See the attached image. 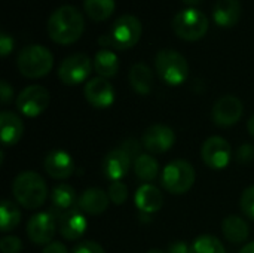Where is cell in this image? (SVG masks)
<instances>
[{
    "label": "cell",
    "mask_w": 254,
    "mask_h": 253,
    "mask_svg": "<svg viewBox=\"0 0 254 253\" xmlns=\"http://www.w3.org/2000/svg\"><path fill=\"white\" fill-rule=\"evenodd\" d=\"M48 34L60 45H70L76 42L85 28L82 12L73 4H63L57 7L48 19Z\"/></svg>",
    "instance_id": "obj_1"
},
{
    "label": "cell",
    "mask_w": 254,
    "mask_h": 253,
    "mask_svg": "<svg viewBox=\"0 0 254 253\" xmlns=\"http://www.w3.org/2000/svg\"><path fill=\"white\" fill-rule=\"evenodd\" d=\"M141 33V21L135 15L125 13L115 19L110 31L98 37V43L103 46V49H129L140 40Z\"/></svg>",
    "instance_id": "obj_2"
},
{
    "label": "cell",
    "mask_w": 254,
    "mask_h": 253,
    "mask_svg": "<svg viewBox=\"0 0 254 253\" xmlns=\"http://www.w3.org/2000/svg\"><path fill=\"white\" fill-rule=\"evenodd\" d=\"M12 192L18 204H21L24 209L34 210L45 204L48 186L42 176L36 171H24L13 180Z\"/></svg>",
    "instance_id": "obj_3"
},
{
    "label": "cell",
    "mask_w": 254,
    "mask_h": 253,
    "mask_svg": "<svg viewBox=\"0 0 254 253\" xmlns=\"http://www.w3.org/2000/svg\"><path fill=\"white\" fill-rule=\"evenodd\" d=\"M16 64L22 76L37 79L51 72L54 66V57L46 46L31 43L19 51Z\"/></svg>",
    "instance_id": "obj_4"
},
{
    "label": "cell",
    "mask_w": 254,
    "mask_h": 253,
    "mask_svg": "<svg viewBox=\"0 0 254 253\" xmlns=\"http://www.w3.org/2000/svg\"><path fill=\"white\" fill-rule=\"evenodd\" d=\"M155 67L159 78L171 86L182 85L189 76L188 60L174 49H161L155 57Z\"/></svg>",
    "instance_id": "obj_5"
},
{
    "label": "cell",
    "mask_w": 254,
    "mask_h": 253,
    "mask_svg": "<svg viewBox=\"0 0 254 253\" xmlns=\"http://www.w3.org/2000/svg\"><path fill=\"white\" fill-rule=\"evenodd\" d=\"M210 21L207 15L196 7H186L179 10L173 18L174 33L185 40H199L205 36Z\"/></svg>",
    "instance_id": "obj_6"
},
{
    "label": "cell",
    "mask_w": 254,
    "mask_h": 253,
    "mask_svg": "<svg viewBox=\"0 0 254 253\" xmlns=\"http://www.w3.org/2000/svg\"><path fill=\"white\" fill-rule=\"evenodd\" d=\"M195 170L193 166L185 160L171 161L162 171V186L174 195H182L190 191L195 183Z\"/></svg>",
    "instance_id": "obj_7"
},
{
    "label": "cell",
    "mask_w": 254,
    "mask_h": 253,
    "mask_svg": "<svg viewBox=\"0 0 254 253\" xmlns=\"http://www.w3.org/2000/svg\"><path fill=\"white\" fill-rule=\"evenodd\" d=\"M94 61L83 52H76L65 57L58 67V78L65 85L82 84L91 73Z\"/></svg>",
    "instance_id": "obj_8"
},
{
    "label": "cell",
    "mask_w": 254,
    "mask_h": 253,
    "mask_svg": "<svg viewBox=\"0 0 254 253\" xmlns=\"http://www.w3.org/2000/svg\"><path fill=\"white\" fill-rule=\"evenodd\" d=\"M48 104H49V92L42 85H30L24 88L16 98L18 110L28 118H34L43 113Z\"/></svg>",
    "instance_id": "obj_9"
},
{
    "label": "cell",
    "mask_w": 254,
    "mask_h": 253,
    "mask_svg": "<svg viewBox=\"0 0 254 253\" xmlns=\"http://www.w3.org/2000/svg\"><path fill=\"white\" fill-rule=\"evenodd\" d=\"M201 157L207 167L213 170H223L231 161L232 149L228 140L219 136H213L204 142L201 148Z\"/></svg>",
    "instance_id": "obj_10"
},
{
    "label": "cell",
    "mask_w": 254,
    "mask_h": 253,
    "mask_svg": "<svg viewBox=\"0 0 254 253\" xmlns=\"http://www.w3.org/2000/svg\"><path fill=\"white\" fill-rule=\"evenodd\" d=\"M243 116V103L235 95H223L220 97L211 112L213 122L219 127H231L235 125Z\"/></svg>",
    "instance_id": "obj_11"
},
{
    "label": "cell",
    "mask_w": 254,
    "mask_h": 253,
    "mask_svg": "<svg viewBox=\"0 0 254 253\" xmlns=\"http://www.w3.org/2000/svg\"><path fill=\"white\" fill-rule=\"evenodd\" d=\"M85 98L95 109H107L115 101V89L106 78L97 76L85 85Z\"/></svg>",
    "instance_id": "obj_12"
},
{
    "label": "cell",
    "mask_w": 254,
    "mask_h": 253,
    "mask_svg": "<svg viewBox=\"0 0 254 253\" xmlns=\"http://www.w3.org/2000/svg\"><path fill=\"white\" fill-rule=\"evenodd\" d=\"M176 142L174 131L162 124L150 125L143 134V146L152 154H164L173 148Z\"/></svg>",
    "instance_id": "obj_13"
},
{
    "label": "cell",
    "mask_w": 254,
    "mask_h": 253,
    "mask_svg": "<svg viewBox=\"0 0 254 253\" xmlns=\"http://www.w3.org/2000/svg\"><path fill=\"white\" fill-rule=\"evenodd\" d=\"M57 228V222L51 213H36L27 224V234L36 245H49Z\"/></svg>",
    "instance_id": "obj_14"
},
{
    "label": "cell",
    "mask_w": 254,
    "mask_h": 253,
    "mask_svg": "<svg viewBox=\"0 0 254 253\" xmlns=\"http://www.w3.org/2000/svg\"><path fill=\"white\" fill-rule=\"evenodd\" d=\"M131 161H132V158L124 149L116 148L104 157L103 173L112 182L121 180L122 177H125L128 174L129 167H131Z\"/></svg>",
    "instance_id": "obj_15"
},
{
    "label": "cell",
    "mask_w": 254,
    "mask_h": 253,
    "mask_svg": "<svg viewBox=\"0 0 254 253\" xmlns=\"http://www.w3.org/2000/svg\"><path fill=\"white\" fill-rule=\"evenodd\" d=\"M45 171L52 179H68L74 171V161L73 158L64 151H51L43 161Z\"/></svg>",
    "instance_id": "obj_16"
},
{
    "label": "cell",
    "mask_w": 254,
    "mask_h": 253,
    "mask_svg": "<svg viewBox=\"0 0 254 253\" xmlns=\"http://www.w3.org/2000/svg\"><path fill=\"white\" fill-rule=\"evenodd\" d=\"M57 227L65 240H77L86 231V219L79 210L70 209L60 215Z\"/></svg>",
    "instance_id": "obj_17"
},
{
    "label": "cell",
    "mask_w": 254,
    "mask_h": 253,
    "mask_svg": "<svg viewBox=\"0 0 254 253\" xmlns=\"http://www.w3.org/2000/svg\"><path fill=\"white\" fill-rule=\"evenodd\" d=\"M109 195L100 188L86 189L77 200V206L88 215H101L109 207Z\"/></svg>",
    "instance_id": "obj_18"
},
{
    "label": "cell",
    "mask_w": 254,
    "mask_h": 253,
    "mask_svg": "<svg viewBox=\"0 0 254 253\" xmlns=\"http://www.w3.org/2000/svg\"><path fill=\"white\" fill-rule=\"evenodd\" d=\"M0 131L1 142L4 146L16 145L24 134V124L13 112H1L0 115Z\"/></svg>",
    "instance_id": "obj_19"
},
{
    "label": "cell",
    "mask_w": 254,
    "mask_h": 253,
    "mask_svg": "<svg viewBox=\"0 0 254 253\" xmlns=\"http://www.w3.org/2000/svg\"><path fill=\"white\" fill-rule=\"evenodd\" d=\"M135 204L144 213H155L162 207L164 195L156 186H153L150 183H146V185H143V186H140L137 189V192H135Z\"/></svg>",
    "instance_id": "obj_20"
},
{
    "label": "cell",
    "mask_w": 254,
    "mask_h": 253,
    "mask_svg": "<svg viewBox=\"0 0 254 253\" xmlns=\"http://www.w3.org/2000/svg\"><path fill=\"white\" fill-rule=\"evenodd\" d=\"M241 15L240 0H217L213 9L214 21L222 27H231L238 22Z\"/></svg>",
    "instance_id": "obj_21"
},
{
    "label": "cell",
    "mask_w": 254,
    "mask_h": 253,
    "mask_svg": "<svg viewBox=\"0 0 254 253\" xmlns=\"http://www.w3.org/2000/svg\"><path fill=\"white\" fill-rule=\"evenodd\" d=\"M129 84L140 95H147L153 88V72L146 63H135L129 70Z\"/></svg>",
    "instance_id": "obj_22"
},
{
    "label": "cell",
    "mask_w": 254,
    "mask_h": 253,
    "mask_svg": "<svg viewBox=\"0 0 254 253\" xmlns=\"http://www.w3.org/2000/svg\"><path fill=\"white\" fill-rule=\"evenodd\" d=\"M222 233L225 236V239L231 243H243L249 239L250 230L247 222L237 216V215H231L228 218L223 219L222 222Z\"/></svg>",
    "instance_id": "obj_23"
},
{
    "label": "cell",
    "mask_w": 254,
    "mask_h": 253,
    "mask_svg": "<svg viewBox=\"0 0 254 253\" xmlns=\"http://www.w3.org/2000/svg\"><path fill=\"white\" fill-rule=\"evenodd\" d=\"M94 69L103 78H112L119 70V58L110 49H100L94 57Z\"/></svg>",
    "instance_id": "obj_24"
},
{
    "label": "cell",
    "mask_w": 254,
    "mask_h": 253,
    "mask_svg": "<svg viewBox=\"0 0 254 253\" xmlns=\"http://www.w3.org/2000/svg\"><path fill=\"white\" fill-rule=\"evenodd\" d=\"M134 173L140 180L149 183L156 179L159 173V164L152 155L141 154L137 160H134Z\"/></svg>",
    "instance_id": "obj_25"
},
{
    "label": "cell",
    "mask_w": 254,
    "mask_h": 253,
    "mask_svg": "<svg viewBox=\"0 0 254 253\" xmlns=\"http://www.w3.org/2000/svg\"><path fill=\"white\" fill-rule=\"evenodd\" d=\"M115 6V0H83V9L86 15L97 22L107 19L113 13Z\"/></svg>",
    "instance_id": "obj_26"
},
{
    "label": "cell",
    "mask_w": 254,
    "mask_h": 253,
    "mask_svg": "<svg viewBox=\"0 0 254 253\" xmlns=\"http://www.w3.org/2000/svg\"><path fill=\"white\" fill-rule=\"evenodd\" d=\"M21 222V212L9 200H3L0 204V230L1 233H9L15 230Z\"/></svg>",
    "instance_id": "obj_27"
},
{
    "label": "cell",
    "mask_w": 254,
    "mask_h": 253,
    "mask_svg": "<svg viewBox=\"0 0 254 253\" xmlns=\"http://www.w3.org/2000/svg\"><path fill=\"white\" fill-rule=\"evenodd\" d=\"M51 200L57 209L70 210L73 207V204L76 203V192L70 185L61 183V185L54 188V191L51 194Z\"/></svg>",
    "instance_id": "obj_28"
},
{
    "label": "cell",
    "mask_w": 254,
    "mask_h": 253,
    "mask_svg": "<svg viewBox=\"0 0 254 253\" xmlns=\"http://www.w3.org/2000/svg\"><path fill=\"white\" fill-rule=\"evenodd\" d=\"M189 253H226L222 242L213 236H199L189 248Z\"/></svg>",
    "instance_id": "obj_29"
},
{
    "label": "cell",
    "mask_w": 254,
    "mask_h": 253,
    "mask_svg": "<svg viewBox=\"0 0 254 253\" xmlns=\"http://www.w3.org/2000/svg\"><path fill=\"white\" fill-rule=\"evenodd\" d=\"M107 195L110 198V201L116 206H121L127 201L128 198V188L125 183H122L121 180H116V182H112L110 186H109V191H107Z\"/></svg>",
    "instance_id": "obj_30"
},
{
    "label": "cell",
    "mask_w": 254,
    "mask_h": 253,
    "mask_svg": "<svg viewBox=\"0 0 254 253\" xmlns=\"http://www.w3.org/2000/svg\"><path fill=\"white\" fill-rule=\"evenodd\" d=\"M240 206H241V210L243 213L253 219L254 221V185L253 186H249L243 195H241V201H240Z\"/></svg>",
    "instance_id": "obj_31"
},
{
    "label": "cell",
    "mask_w": 254,
    "mask_h": 253,
    "mask_svg": "<svg viewBox=\"0 0 254 253\" xmlns=\"http://www.w3.org/2000/svg\"><path fill=\"white\" fill-rule=\"evenodd\" d=\"M0 249H1V253H19L22 249V243L18 237L7 236V237L1 239Z\"/></svg>",
    "instance_id": "obj_32"
},
{
    "label": "cell",
    "mask_w": 254,
    "mask_h": 253,
    "mask_svg": "<svg viewBox=\"0 0 254 253\" xmlns=\"http://www.w3.org/2000/svg\"><path fill=\"white\" fill-rule=\"evenodd\" d=\"M121 149H124L132 160H137L140 155H141V145L135 140V139H128V140H125L121 146H119Z\"/></svg>",
    "instance_id": "obj_33"
},
{
    "label": "cell",
    "mask_w": 254,
    "mask_h": 253,
    "mask_svg": "<svg viewBox=\"0 0 254 253\" xmlns=\"http://www.w3.org/2000/svg\"><path fill=\"white\" fill-rule=\"evenodd\" d=\"M237 160L240 163H250L254 160V146L250 143H244L237 151Z\"/></svg>",
    "instance_id": "obj_34"
},
{
    "label": "cell",
    "mask_w": 254,
    "mask_h": 253,
    "mask_svg": "<svg viewBox=\"0 0 254 253\" xmlns=\"http://www.w3.org/2000/svg\"><path fill=\"white\" fill-rule=\"evenodd\" d=\"M71 253H106L104 249L95 243V242H83V243H79Z\"/></svg>",
    "instance_id": "obj_35"
},
{
    "label": "cell",
    "mask_w": 254,
    "mask_h": 253,
    "mask_svg": "<svg viewBox=\"0 0 254 253\" xmlns=\"http://www.w3.org/2000/svg\"><path fill=\"white\" fill-rule=\"evenodd\" d=\"M13 48V39L12 36H9L4 30L0 31V54L1 57H7V54L12 51Z\"/></svg>",
    "instance_id": "obj_36"
},
{
    "label": "cell",
    "mask_w": 254,
    "mask_h": 253,
    "mask_svg": "<svg viewBox=\"0 0 254 253\" xmlns=\"http://www.w3.org/2000/svg\"><path fill=\"white\" fill-rule=\"evenodd\" d=\"M12 97H13V89L12 86L9 85L7 81H1L0 82V100H1V104H9L12 101Z\"/></svg>",
    "instance_id": "obj_37"
},
{
    "label": "cell",
    "mask_w": 254,
    "mask_h": 253,
    "mask_svg": "<svg viewBox=\"0 0 254 253\" xmlns=\"http://www.w3.org/2000/svg\"><path fill=\"white\" fill-rule=\"evenodd\" d=\"M42 253H68V251L65 249V246L60 242H51L49 245L45 246L43 252Z\"/></svg>",
    "instance_id": "obj_38"
},
{
    "label": "cell",
    "mask_w": 254,
    "mask_h": 253,
    "mask_svg": "<svg viewBox=\"0 0 254 253\" xmlns=\"http://www.w3.org/2000/svg\"><path fill=\"white\" fill-rule=\"evenodd\" d=\"M168 253H189V246L185 242H174L170 246Z\"/></svg>",
    "instance_id": "obj_39"
},
{
    "label": "cell",
    "mask_w": 254,
    "mask_h": 253,
    "mask_svg": "<svg viewBox=\"0 0 254 253\" xmlns=\"http://www.w3.org/2000/svg\"><path fill=\"white\" fill-rule=\"evenodd\" d=\"M240 253H254V242L249 243L247 246H244V248L241 249V252Z\"/></svg>",
    "instance_id": "obj_40"
},
{
    "label": "cell",
    "mask_w": 254,
    "mask_h": 253,
    "mask_svg": "<svg viewBox=\"0 0 254 253\" xmlns=\"http://www.w3.org/2000/svg\"><path fill=\"white\" fill-rule=\"evenodd\" d=\"M247 130H249V133L254 137V115L249 119V122H247Z\"/></svg>",
    "instance_id": "obj_41"
},
{
    "label": "cell",
    "mask_w": 254,
    "mask_h": 253,
    "mask_svg": "<svg viewBox=\"0 0 254 253\" xmlns=\"http://www.w3.org/2000/svg\"><path fill=\"white\" fill-rule=\"evenodd\" d=\"M186 4H189V6H196V4H199L202 0H183Z\"/></svg>",
    "instance_id": "obj_42"
},
{
    "label": "cell",
    "mask_w": 254,
    "mask_h": 253,
    "mask_svg": "<svg viewBox=\"0 0 254 253\" xmlns=\"http://www.w3.org/2000/svg\"><path fill=\"white\" fill-rule=\"evenodd\" d=\"M147 253H164L161 249H150Z\"/></svg>",
    "instance_id": "obj_43"
}]
</instances>
